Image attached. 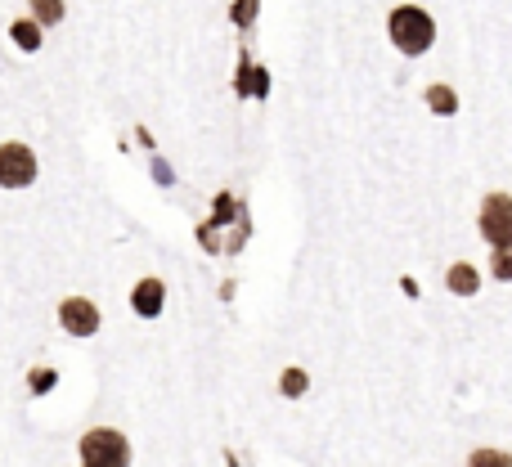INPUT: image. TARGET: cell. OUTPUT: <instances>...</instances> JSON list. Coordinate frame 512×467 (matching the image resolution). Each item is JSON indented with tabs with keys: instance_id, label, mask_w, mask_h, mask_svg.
<instances>
[{
	"instance_id": "obj_7",
	"label": "cell",
	"mask_w": 512,
	"mask_h": 467,
	"mask_svg": "<svg viewBox=\"0 0 512 467\" xmlns=\"http://www.w3.org/2000/svg\"><path fill=\"white\" fill-rule=\"evenodd\" d=\"M445 283H450V292H459V297H477L481 288V274L472 270V265H450V274H445Z\"/></svg>"
},
{
	"instance_id": "obj_13",
	"label": "cell",
	"mask_w": 512,
	"mask_h": 467,
	"mask_svg": "<svg viewBox=\"0 0 512 467\" xmlns=\"http://www.w3.org/2000/svg\"><path fill=\"white\" fill-rule=\"evenodd\" d=\"M283 391H288V396H301V391H306V373L288 369V373H283Z\"/></svg>"
},
{
	"instance_id": "obj_15",
	"label": "cell",
	"mask_w": 512,
	"mask_h": 467,
	"mask_svg": "<svg viewBox=\"0 0 512 467\" xmlns=\"http://www.w3.org/2000/svg\"><path fill=\"white\" fill-rule=\"evenodd\" d=\"M81 467H90V463H81Z\"/></svg>"
},
{
	"instance_id": "obj_3",
	"label": "cell",
	"mask_w": 512,
	"mask_h": 467,
	"mask_svg": "<svg viewBox=\"0 0 512 467\" xmlns=\"http://www.w3.org/2000/svg\"><path fill=\"white\" fill-rule=\"evenodd\" d=\"M477 225L490 247H512V194H486Z\"/></svg>"
},
{
	"instance_id": "obj_9",
	"label": "cell",
	"mask_w": 512,
	"mask_h": 467,
	"mask_svg": "<svg viewBox=\"0 0 512 467\" xmlns=\"http://www.w3.org/2000/svg\"><path fill=\"white\" fill-rule=\"evenodd\" d=\"M468 467H512V454H504V450H472Z\"/></svg>"
},
{
	"instance_id": "obj_1",
	"label": "cell",
	"mask_w": 512,
	"mask_h": 467,
	"mask_svg": "<svg viewBox=\"0 0 512 467\" xmlns=\"http://www.w3.org/2000/svg\"><path fill=\"white\" fill-rule=\"evenodd\" d=\"M387 32L400 54H427L436 41V18L418 5H396L387 18Z\"/></svg>"
},
{
	"instance_id": "obj_8",
	"label": "cell",
	"mask_w": 512,
	"mask_h": 467,
	"mask_svg": "<svg viewBox=\"0 0 512 467\" xmlns=\"http://www.w3.org/2000/svg\"><path fill=\"white\" fill-rule=\"evenodd\" d=\"M427 108H432V113H441V117H450V113H459V99H454L450 86H432V90H427Z\"/></svg>"
},
{
	"instance_id": "obj_12",
	"label": "cell",
	"mask_w": 512,
	"mask_h": 467,
	"mask_svg": "<svg viewBox=\"0 0 512 467\" xmlns=\"http://www.w3.org/2000/svg\"><path fill=\"white\" fill-rule=\"evenodd\" d=\"M14 41L23 45V50H36V45H41V27L36 23H14Z\"/></svg>"
},
{
	"instance_id": "obj_5",
	"label": "cell",
	"mask_w": 512,
	"mask_h": 467,
	"mask_svg": "<svg viewBox=\"0 0 512 467\" xmlns=\"http://www.w3.org/2000/svg\"><path fill=\"white\" fill-rule=\"evenodd\" d=\"M59 324H63V333H72V337H95L99 333V306H90L86 297H68L59 306Z\"/></svg>"
},
{
	"instance_id": "obj_6",
	"label": "cell",
	"mask_w": 512,
	"mask_h": 467,
	"mask_svg": "<svg viewBox=\"0 0 512 467\" xmlns=\"http://www.w3.org/2000/svg\"><path fill=\"white\" fill-rule=\"evenodd\" d=\"M162 297H167V288H162V279H140V283H135V292H131V306H135V315H144V319H158V315H162Z\"/></svg>"
},
{
	"instance_id": "obj_2",
	"label": "cell",
	"mask_w": 512,
	"mask_h": 467,
	"mask_svg": "<svg viewBox=\"0 0 512 467\" xmlns=\"http://www.w3.org/2000/svg\"><path fill=\"white\" fill-rule=\"evenodd\" d=\"M81 459L90 467H131V441L113 427H95L81 436Z\"/></svg>"
},
{
	"instance_id": "obj_10",
	"label": "cell",
	"mask_w": 512,
	"mask_h": 467,
	"mask_svg": "<svg viewBox=\"0 0 512 467\" xmlns=\"http://www.w3.org/2000/svg\"><path fill=\"white\" fill-rule=\"evenodd\" d=\"M36 23H63V0H32Z\"/></svg>"
},
{
	"instance_id": "obj_14",
	"label": "cell",
	"mask_w": 512,
	"mask_h": 467,
	"mask_svg": "<svg viewBox=\"0 0 512 467\" xmlns=\"http://www.w3.org/2000/svg\"><path fill=\"white\" fill-rule=\"evenodd\" d=\"M50 382H54L50 369H36V373H32V387H36V391H50Z\"/></svg>"
},
{
	"instance_id": "obj_4",
	"label": "cell",
	"mask_w": 512,
	"mask_h": 467,
	"mask_svg": "<svg viewBox=\"0 0 512 467\" xmlns=\"http://www.w3.org/2000/svg\"><path fill=\"white\" fill-rule=\"evenodd\" d=\"M36 180V153L27 144H0V189H27Z\"/></svg>"
},
{
	"instance_id": "obj_11",
	"label": "cell",
	"mask_w": 512,
	"mask_h": 467,
	"mask_svg": "<svg viewBox=\"0 0 512 467\" xmlns=\"http://www.w3.org/2000/svg\"><path fill=\"white\" fill-rule=\"evenodd\" d=\"M490 270H495V279L512 283V247H495V256H490Z\"/></svg>"
}]
</instances>
